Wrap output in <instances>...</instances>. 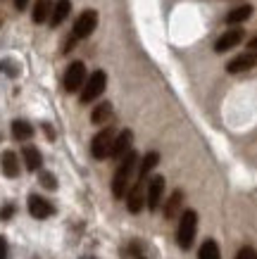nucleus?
<instances>
[{"instance_id":"nucleus-17","label":"nucleus","mask_w":257,"mask_h":259,"mask_svg":"<svg viewBox=\"0 0 257 259\" xmlns=\"http://www.w3.org/2000/svg\"><path fill=\"white\" fill-rule=\"evenodd\" d=\"M50 12H53V0H36V3H33L31 17L36 24L48 22V19H50Z\"/></svg>"},{"instance_id":"nucleus-16","label":"nucleus","mask_w":257,"mask_h":259,"mask_svg":"<svg viewBox=\"0 0 257 259\" xmlns=\"http://www.w3.org/2000/svg\"><path fill=\"white\" fill-rule=\"evenodd\" d=\"M3 174H5L8 179H17V176H19V157H17L12 150L3 152Z\"/></svg>"},{"instance_id":"nucleus-4","label":"nucleus","mask_w":257,"mask_h":259,"mask_svg":"<svg viewBox=\"0 0 257 259\" xmlns=\"http://www.w3.org/2000/svg\"><path fill=\"white\" fill-rule=\"evenodd\" d=\"M64 91L67 93H77L86 83V64L84 62H71L64 71Z\"/></svg>"},{"instance_id":"nucleus-9","label":"nucleus","mask_w":257,"mask_h":259,"mask_svg":"<svg viewBox=\"0 0 257 259\" xmlns=\"http://www.w3.org/2000/svg\"><path fill=\"white\" fill-rule=\"evenodd\" d=\"M26 207H29V214H31L33 219H41V221L55 214V207L48 202V200H43L41 195H29V202H26Z\"/></svg>"},{"instance_id":"nucleus-13","label":"nucleus","mask_w":257,"mask_h":259,"mask_svg":"<svg viewBox=\"0 0 257 259\" xmlns=\"http://www.w3.org/2000/svg\"><path fill=\"white\" fill-rule=\"evenodd\" d=\"M131 143H133V134L129 128H124L119 136H115V143H112V152H109V157L115 159H122L131 150Z\"/></svg>"},{"instance_id":"nucleus-29","label":"nucleus","mask_w":257,"mask_h":259,"mask_svg":"<svg viewBox=\"0 0 257 259\" xmlns=\"http://www.w3.org/2000/svg\"><path fill=\"white\" fill-rule=\"evenodd\" d=\"M43 131H46L48 141H55V131H53V128H50V124H43Z\"/></svg>"},{"instance_id":"nucleus-1","label":"nucleus","mask_w":257,"mask_h":259,"mask_svg":"<svg viewBox=\"0 0 257 259\" xmlns=\"http://www.w3.org/2000/svg\"><path fill=\"white\" fill-rule=\"evenodd\" d=\"M136 164H138V155L133 150H129L124 157L119 159V169L115 171V179H112V195L117 197V200L126 197V193H129V183H131Z\"/></svg>"},{"instance_id":"nucleus-20","label":"nucleus","mask_w":257,"mask_h":259,"mask_svg":"<svg viewBox=\"0 0 257 259\" xmlns=\"http://www.w3.org/2000/svg\"><path fill=\"white\" fill-rule=\"evenodd\" d=\"M112 117V102H100V105H95V110L91 112V121L93 124H107V119Z\"/></svg>"},{"instance_id":"nucleus-3","label":"nucleus","mask_w":257,"mask_h":259,"mask_svg":"<svg viewBox=\"0 0 257 259\" xmlns=\"http://www.w3.org/2000/svg\"><path fill=\"white\" fill-rule=\"evenodd\" d=\"M105 86H107V74L102 69L93 71L91 76H86V83H84V88H81V98H79L81 105H88V102H93L95 98H100Z\"/></svg>"},{"instance_id":"nucleus-6","label":"nucleus","mask_w":257,"mask_h":259,"mask_svg":"<svg viewBox=\"0 0 257 259\" xmlns=\"http://www.w3.org/2000/svg\"><path fill=\"white\" fill-rule=\"evenodd\" d=\"M95 26H98V12L95 10H84L74 22V36L77 38H88L95 31Z\"/></svg>"},{"instance_id":"nucleus-30","label":"nucleus","mask_w":257,"mask_h":259,"mask_svg":"<svg viewBox=\"0 0 257 259\" xmlns=\"http://www.w3.org/2000/svg\"><path fill=\"white\" fill-rule=\"evenodd\" d=\"M26 5H29V0H15V8L22 12V10H26Z\"/></svg>"},{"instance_id":"nucleus-28","label":"nucleus","mask_w":257,"mask_h":259,"mask_svg":"<svg viewBox=\"0 0 257 259\" xmlns=\"http://www.w3.org/2000/svg\"><path fill=\"white\" fill-rule=\"evenodd\" d=\"M74 43H77V36H74V33H71L69 38H67V43H64V48H62V50H64V53H69L71 48H74Z\"/></svg>"},{"instance_id":"nucleus-5","label":"nucleus","mask_w":257,"mask_h":259,"mask_svg":"<svg viewBox=\"0 0 257 259\" xmlns=\"http://www.w3.org/2000/svg\"><path fill=\"white\" fill-rule=\"evenodd\" d=\"M112 143H115V131L112 128H102L100 134L93 138V143H91V155H93L95 159H107L109 152H112Z\"/></svg>"},{"instance_id":"nucleus-7","label":"nucleus","mask_w":257,"mask_h":259,"mask_svg":"<svg viewBox=\"0 0 257 259\" xmlns=\"http://www.w3.org/2000/svg\"><path fill=\"white\" fill-rule=\"evenodd\" d=\"M164 176H153L145 186V204H148L150 212H155L160 202H162V195H164Z\"/></svg>"},{"instance_id":"nucleus-2","label":"nucleus","mask_w":257,"mask_h":259,"mask_svg":"<svg viewBox=\"0 0 257 259\" xmlns=\"http://www.w3.org/2000/svg\"><path fill=\"white\" fill-rule=\"evenodd\" d=\"M195 231H198V214L195 209H186L179 217V231H176V240H179L181 250H191L195 240Z\"/></svg>"},{"instance_id":"nucleus-24","label":"nucleus","mask_w":257,"mask_h":259,"mask_svg":"<svg viewBox=\"0 0 257 259\" xmlns=\"http://www.w3.org/2000/svg\"><path fill=\"white\" fill-rule=\"evenodd\" d=\"M0 71H3V74H10V76H17V67H15V62H10V60H3V62H0Z\"/></svg>"},{"instance_id":"nucleus-14","label":"nucleus","mask_w":257,"mask_h":259,"mask_svg":"<svg viewBox=\"0 0 257 259\" xmlns=\"http://www.w3.org/2000/svg\"><path fill=\"white\" fill-rule=\"evenodd\" d=\"M69 12H71V0H57L53 5V12H50V26L57 29L69 17Z\"/></svg>"},{"instance_id":"nucleus-19","label":"nucleus","mask_w":257,"mask_h":259,"mask_svg":"<svg viewBox=\"0 0 257 259\" xmlns=\"http://www.w3.org/2000/svg\"><path fill=\"white\" fill-rule=\"evenodd\" d=\"M250 15H252V5H241V8H234L229 15H226V24L229 26H236V24L248 22Z\"/></svg>"},{"instance_id":"nucleus-27","label":"nucleus","mask_w":257,"mask_h":259,"mask_svg":"<svg viewBox=\"0 0 257 259\" xmlns=\"http://www.w3.org/2000/svg\"><path fill=\"white\" fill-rule=\"evenodd\" d=\"M0 259H8V240L0 236Z\"/></svg>"},{"instance_id":"nucleus-25","label":"nucleus","mask_w":257,"mask_h":259,"mask_svg":"<svg viewBox=\"0 0 257 259\" xmlns=\"http://www.w3.org/2000/svg\"><path fill=\"white\" fill-rule=\"evenodd\" d=\"M12 217H15V204H5L0 209V221H10Z\"/></svg>"},{"instance_id":"nucleus-26","label":"nucleus","mask_w":257,"mask_h":259,"mask_svg":"<svg viewBox=\"0 0 257 259\" xmlns=\"http://www.w3.org/2000/svg\"><path fill=\"white\" fill-rule=\"evenodd\" d=\"M236 259H257V252L252 250V247H241L238 254H236Z\"/></svg>"},{"instance_id":"nucleus-12","label":"nucleus","mask_w":257,"mask_h":259,"mask_svg":"<svg viewBox=\"0 0 257 259\" xmlns=\"http://www.w3.org/2000/svg\"><path fill=\"white\" fill-rule=\"evenodd\" d=\"M181 212H183V193H181V190H174L169 195V200H164V219L167 221L179 219Z\"/></svg>"},{"instance_id":"nucleus-21","label":"nucleus","mask_w":257,"mask_h":259,"mask_svg":"<svg viewBox=\"0 0 257 259\" xmlns=\"http://www.w3.org/2000/svg\"><path fill=\"white\" fill-rule=\"evenodd\" d=\"M198 259H222V252H219V245L207 238L203 245H200V250H198Z\"/></svg>"},{"instance_id":"nucleus-33","label":"nucleus","mask_w":257,"mask_h":259,"mask_svg":"<svg viewBox=\"0 0 257 259\" xmlns=\"http://www.w3.org/2000/svg\"><path fill=\"white\" fill-rule=\"evenodd\" d=\"M138 259H145V257H140V254H138Z\"/></svg>"},{"instance_id":"nucleus-23","label":"nucleus","mask_w":257,"mask_h":259,"mask_svg":"<svg viewBox=\"0 0 257 259\" xmlns=\"http://www.w3.org/2000/svg\"><path fill=\"white\" fill-rule=\"evenodd\" d=\"M39 183L46 190H57V179H55V174H50V171H41Z\"/></svg>"},{"instance_id":"nucleus-11","label":"nucleus","mask_w":257,"mask_h":259,"mask_svg":"<svg viewBox=\"0 0 257 259\" xmlns=\"http://www.w3.org/2000/svg\"><path fill=\"white\" fill-rule=\"evenodd\" d=\"M245 38V31L243 29H229L226 33H222L217 38V43H214V53H226V50H231V48H236L241 40Z\"/></svg>"},{"instance_id":"nucleus-22","label":"nucleus","mask_w":257,"mask_h":259,"mask_svg":"<svg viewBox=\"0 0 257 259\" xmlns=\"http://www.w3.org/2000/svg\"><path fill=\"white\" fill-rule=\"evenodd\" d=\"M160 164V155L157 152H148L145 157H143V162H140V171H138V179H148V174L155 169V166Z\"/></svg>"},{"instance_id":"nucleus-8","label":"nucleus","mask_w":257,"mask_h":259,"mask_svg":"<svg viewBox=\"0 0 257 259\" xmlns=\"http://www.w3.org/2000/svg\"><path fill=\"white\" fill-rule=\"evenodd\" d=\"M126 207L131 214H138L145 207V179H138L129 193H126Z\"/></svg>"},{"instance_id":"nucleus-31","label":"nucleus","mask_w":257,"mask_h":259,"mask_svg":"<svg viewBox=\"0 0 257 259\" xmlns=\"http://www.w3.org/2000/svg\"><path fill=\"white\" fill-rule=\"evenodd\" d=\"M248 48L252 50V53H257V36H255L252 40H248Z\"/></svg>"},{"instance_id":"nucleus-32","label":"nucleus","mask_w":257,"mask_h":259,"mask_svg":"<svg viewBox=\"0 0 257 259\" xmlns=\"http://www.w3.org/2000/svg\"><path fill=\"white\" fill-rule=\"evenodd\" d=\"M81 259H95V257H81Z\"/></svg>"},{"instance_id":"nucleus-10","label":"nucleus","mask_w":257,"mask_h":259,"mask_svg":"<svg viewBox=\"0 0 257 259\" xmlns=\"http://www.w3.org/2000/svg\"><path fill=\"white\" fill-rule=\"evenodd\" d=\"M252 67H257V53L248 50V53H241L238 57H234L231 62L226 64V71L229 74H241V71H248Z\"/></svg>"},{"instance_id":"nucleus-18","label":"nucleus","mask_w":257,"mask_h":259,"mask_svg":"<svg viewBox=\"0 0 257 259\" xmlns=\"http://www.w3.org/2000/svg\"><path fill=\"white\" fill-rule=\"evenodd\" d=\"M33 136V126L29 124V121H24V119H15L12 121V138L15 141H29Z\"/></svg>"},{"instance_id":"nucleus-15","label":"nucleus","mask_w":257,"mask_h":259,"mask_svg":"<svg viewBox=\"0 0 257 259\" xmlns=\"http://www.w3.org/2000/svg\"><path fill=\"white\" fill-rule=\"evenodd\" d=\"M22 157H24V164H26L29 171H39L41 164H43V157H41L39 148H33V145H26V148L22 150Z\"/></svg>"}]
</instances>
